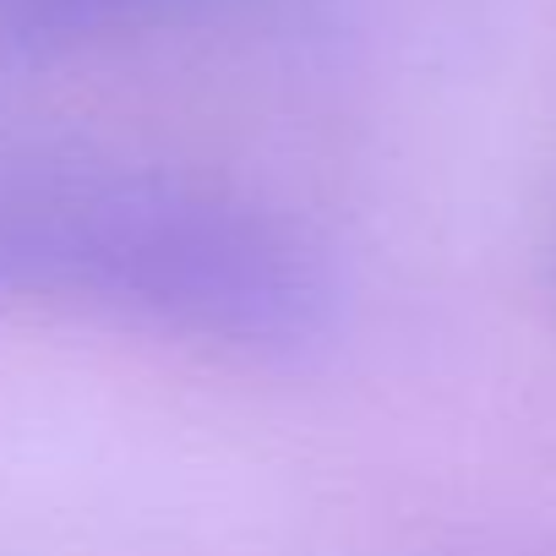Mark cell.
<instances>
[{"mask_svg":"<svg viewBox=\"0 0 556 556\" xmlns=\"http://www.w3.org/2000/svg\"><path fill=\"white\" fill-rule=\"evenodd\" d=\"M207 0H0V66H39L191 17Z\"/></svg>","mask_w":556,"mask_h":556,"instance_id":"obj_2","label":"cell"},{"mask_svg":"<svg viewBox=\"0 0 556 556\" xmlns=\"http://www.w3.org/2000/svg\"><path fill=\"white\" fill-rule=\"evenodd\" d=\"M0 312L285 361L333 333L339 285L301 229L224 186L0 142Z\"/></svg>","mask_w":556,"mask_h":556,"instance_id":"obj_1","label":"cell"}]
</instances>
